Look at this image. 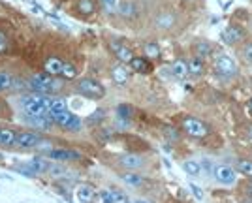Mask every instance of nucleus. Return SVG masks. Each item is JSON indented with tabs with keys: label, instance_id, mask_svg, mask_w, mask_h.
Instances as JSON below:
<instances>
[{
	"label": "nucleus",
	"instance_id": "1",
	"mask_svg": "<svg viewBox=\"0 0 252 203\" xmlns=\"http://www.w3.org/2000/svg\"><path fill=\"white\" fill-rule=\"evenodd\" d=\"M27 85H29V90H32V92L49 94V96H55L57 92L63 90V81L59 77L47 75L45 72H42V74H32L31 79L27 81Z\"/></svg>",
	"mask_w": 252,
	"mask_h": 203
},
{
	"label": "nucleus",
	"instance_id": "2",
	"mask_svg": "<svg viewBox=\"0 0 252 203\" xmlns=\"http://www.w3.org/2000/svg\"><path fill=\"white\" fill-rule=\"evenodd\" d=\"M75 92L87 100H102L105 96V87L93 77H83L75 83Z\"/></svg>",
	"mask_w": 252,
	"mask_h": 203
},
{
	"label": "nucleus",
	"instance_id": "3",
	"mask_svg": "<svg viewBox=\"0 0 252 203\" xmlns=\"http://www.w3.org/2000/svg\"><path fill=\"white\" fill-rule=\"evenodd\" d=\"M43 136H40L38 132H31V130H21L17 132V138H15V147L17 149H36L40 143H42Z\"/></svg>",
	"mask_w": 252,
	"mask_h": 203
},
{
	"label": "nucleus",
	"instance_id": "4",
	"mask_svg": "<svg viewBox=\"0 0 252 203\" xmlns=\"http://www.w3.org/2000/svg\"><path fill=\"white\" fill-rule=\"evenodd\" d=\"M215 70L220 75H224V77H233V75L237 74V64L228 55H219L215 58Z\"/></svg>",
	"mask_w": 252,
	"mask_h": 203
},
{
	"label": "nucleus",
	"instance_id": "5",
	"mask_svg": "<svg viewBox=\"0 0 252 203\" xmlns=\"http://www.w3.org/2000/svg\"><path fill=\"white\" fill-rule=\"evenodd\" d=\"M183 128H185V132L189 134V136H192V138H207L209 136V128L201 122V120H198V118L194 117H189L183 120Z\"/></svg>",
	"mask_w": 252,
	"mask_h": 203
},
{
	"label": "nucleus",
	"instance_id": "6",
	"mask_svg": "<svg viewBox=\"0 0 252 203\" xmlns=\"http://www.w3.org/2000/svg\"><path fill=\"white\" fill-rule=\"evenodd\" d=\"M43 156L53 162L64 164V162L79 160V158H81V152H77V150H74V149H51V150H47Z\"/></svg>",
	"mask_w": 252,
	"mask_h": 203
},
{
	"label": "nucleus",
	"instance_id": "7",
	"mask_svg": "<svg viewBox=\"0 0 252 203\" xmlns=\"http://www.w3.org/2000/svg\"><path fill=\"white\" fill-rule=\"evenodd\" d=\"M109 49H111V53L115 55L117 60H119L121 64H130V60L136 57L130 47H126L125 43L117 42V40H111V42H109Z\"/></svg>",
	"mask_w": 252,
	"mask_h": 203
},
{
	"label": "nucleus",
	"instance_id": "8",
	"mask_svg": "<svg viewBox=\"0 0 252 203\" xmlns=\"http://www.w3.org/2000/svg\"><path fill=\"white\" fill-rule=\"evenodd\" d=\"M25 117V122L31 126V128H36V130H42V132H49V130L55 126L51 120V115L49 113H45V115H23Z\"/></svg>",
	"mask_w": 252,
	"mask_h": 203
},
{
	"label": "nucleus",
	"instance_id": "9",
	"mask_svg": "<svg viewBox=\"0 0 252 203\" xmlns=\"http://www.w3.org/2000/svg\"><path fill=\"white\" fill-rule=\"evenodd\" d=\"M213 175H215V179L220 182V184H235L237 181V171L230 168V166H217L215 171H213Z\"/></svg>",
	"mask_w": 252,
	"mask_h": 203
},
{
	"label": "nucleus",
	"instance_id": "10",
	"mask_svg": "<svg viewBox=\"0 0 252 203\" xmlns=\"http://www.w3.org/2000/svg\"><path fill=\"white\" fill-rule=\"evenodd\" d=\"M64 60L57 55H51L43 60V72L47 75H53V77H61V72H63Z\"/></svg>",
	"mask_w": 252,
	"mask_h": 203
},
{
	"label": "nucleus",
	"instance_id": "11",
	"mask_svg": "<svg viewBox=\"0 0 252 203\" xmlns=\"http://www.w3.org/2000/svg\"><path fill=\"white\" fill-rule=\"evenodd\" d=\"M74 11L83 19L93 17L96 13V0H75Z\"/></svg>",
	"mask_w": 252,
	"mask_h": 203
},
{
	"label": "nucleus",
	"instance_id": "12",
	"mask_svg": "<svg viewBox=\"0 0 252 203\" xmlns=\"http://www.w3.org/2000/svg\"><path fill=\"white\" fill-rule=\"evenodd\" d=\"M27 164L31 166L32 170L36 171V175H43V173H47L49 168H51V160H49V158H45L43 154H36V156H32L31 160H27Z\"/></svg>",
	"mask_w": 252,
	"mask_h": 203
},
{
	"label": "nucleus",
	"instance_id": "13",
	"mask_svg": "<svg viewBox=\"0 0 252 203\" xmlns=\"http://www.w3.org/2000/svg\"><path fill=\"white\" fill-rule=\"evenodd\" d=\"M119 164H121L126 171H136L143 166V158H141L139 154H132V152H128V154H123V156L119 158Z\"/></svg>",
	"mask_w": 252,
	"mask_h": 203
},
{
	"label": "nucleus",
	"instance_id": "14",
	"mask_svg": "<svg viewBox=\"0 0 252 203\" xmlns=\"http://www.w3.org/2000/svg\"><path fill=\"white\" fill-rule=\"evenodd\" d=\"M130 74H132V72L128 70V66L121 64V62L111 68V77H113V81H115L117 85H125V83H128Z\"/></svg>",
	"mask_w": 252,
	"mask_h": 203
},
{
	"label": "nucleus",
	"instance_id": "15",
	"mask_svg": "<svg viewBox=\"0 0 252 203\" xmlns=\"http://www.w3.org/2000/svg\"><path fill=\"white\" fill-rule=\"evenodd\" d=\"M117 11L121 17H126V19H134L137 15V6L132 2V0H123L121 4H117Z\"/></svg>",
	"mask_w": 252,
	"mask_h": 203
},
{
	"label": "nucleus",
	"instance_id": "16",
	"mask_svg": "<svg viewBox=\"0 0 252 203\" xmlns=\"http://www.w3.org/2000/svg\"><path fill=\"white\" fill-rule=\"evenodd\" d=\"M15 138H17V130L0 128V147H2V149H11V147H15Z\"/></svg>",
	"mask_w": 252,
	"mask_h": 203
},
{
	"label": "nucleus",
	"instance_id": "17",
	"mask_svg": "<svg viewBox=\"0 0 252 203\" xmlns=\"http://www.w3.org/2000/svg\"><path fill=\"white\" fill-rule=\"evenodd\" d=\"M75 196H77V200L81 203H94L96 190H94V186H91V184H79Z\"/></svg>",
	"mask_w": 252,
	"mask_h": 203
},
{
	"label": "nucleus",
	"instance_id": "18",
	"mask_svg": "<svg viewBox=\"0 0 252 203\" xmlns=\"http://www.w3.org/2000/svg\"><path fill=\"white\" fill-rule=\"evenodd\" d=\"M130 70L137 72V74H149L153 70V66H151V62H149L145 57H134L130 60Z\"/></svg>",
	"mask_w": 252,
	"mask_h": 203
},
{
	"label": "nucleus",
	"instance_id": "19",
	"mask_svg": "<svg viewBox=\"0 0 252 203\" xmlns=\"http://www.w3.org/2000/svg\"><path fill=\"white\" fill-rule=\"evenodd\" d=\"M222 36H224L226 43H230V45L243 42V38H245V34H243L241 29H239V27H233V25H230V27L224 30V34H222Z\"/></svg>",
	"mask_w": 252,
	"mask_h": 203
},
{
	"label": "nucleus",
	"instance_id": "20",
	"mask_svg": "<svg viewBox=\"0 0 252 203\" xmlns=\"http://www.w3.org/2000/svg\"><path fill=\"white\" fill-rule=\"evenodd\" d=\"M171 75H173L177 81L187 79V75H189V64H187V60H175V62L171 64Z\"/></svg>",
	"mask_w": 252,
	"mask_h": 203
},
{
	"label": "nucleus",
	"instance_id": "21",
	"mask_svg": "<svg viewBox=\"0 0 252 203\" xmlns=\"http://www.w3.org/2000/svg\"><path fill=\"white\" fill-rule=\"evenodd\" d=\"M155 25H157L158 29H171V27L175 25V15H173L171 11H162L157 17Z\"/></svg>",
	"mask_w": 252,
	"mask_h": 203
},
{
	"label": "nucleus",
	"instance_id": "22",
	"mask_svg": "<svg viewBox=\"0 0 252 203\" xmlns=\"http://www.w3.org/2000/svg\"><path fill=\"white\" fill-rule=\"evenodd\" d=\"M11 88H13V75L6 70H0V94L10 92Z\"/></svg>",
	"mask_w": 252,
	"mask_h": 203
},
{
	"label": "nucleus",
	"instance_id": "23",
	"mask_svg": "<svg viewBox=\"0 0 252 203\" xmlns=\"http://www.w3.org/2000/svg\"><path fill=\"white\" fill-rule=\"evenodd\" d=\"M121 179L126 182V184H130V186H141L145 179L141 177V175H137L136 171H125L123 175H121Z\"/></svg>",
	"mask_w": 252,
	"mask_h": 203
},
{
	"label": "nucleus",
	"instance_id": "24",
	"mask_svg": "<svg viewBox=\"0 0 252 203\" xmlns=\"http://www.w3.org/2000/svg\"><path fill=\"white\" fill-rule=\"evenodd\" d=\"M63 111H68V102L64 98L53 96L51 106H49V115H57V113H63Z\"/></svg>",
	"mask_w": 252,
	"mask_h": 203
},
{
	"label": "nucleus",
	"instance_id": "25",
	"mask_svg": "<svg viewBox=\"0 0 252 203\" xmlns=\"http://www.w3.org/2000/svg\"><path fill=\"white\" fill-rule=\"evenodd\" d=\"M81 126H83V120H81V117H77L75 113H72V115L68 117V120L64 122L63 130H66V132H79V130H81Z\"/></svg>",
	"mask_w": 252,
	"mask_h": 203
},
{
	"label": "nucleus",
	"instance_id": "26",
	"mask_svg": "<svg viewBox=\"0 0 252 203\" xmlns=\"http://www.w3.org/2000/svg\"><path fill=\"white\" fill-rule=\"evenodd\" d=\"M13 171H15V173H19V175H23V177H27V179H34V177H38V175H36V171L32 170L27 162L15 164V166H13Z\"/></svg>",
	"mask_w": 252,
	"mask_h": 203
},
{
	"label": "nucleus",
	"instance_id": "27",
	"mask_svg": "<svg viewBox=\"0 0 252 203\" xmlns=\"http://www.w3.org/2000/svg\"><path fill=\"white\" fill-rule=\"evenodd\" d=\"M211 55V45L207 42H196L194 43V57L196 58H203Z\"/></svg>",
	"mask_w": 252,
	"mask_h": 203
},
{
	"label": "nucleus",
	"instance_id": "28",
	"mask_svg": "<svg viewBox=\"0 0 252 203\" xmlns=\"http://www.w3.org/2000/svg\"><path fill=\"white\" fill-rule=\"evenodd\" d=\"M189 75H201L203 74V60L201 58H190L189 62Z\"/></svg>",
	"mask_w": 252,
	"mask_h": 203
},
{
	"label": "nucleus",
	"instance_id": "29",
	"mask_svg": "<svg viewBox=\"0 0 252 203\" xmlns=\"http://www.w3.org/2000/svg\"><path fill=\"white\" fill-rule=\"evenodd\" d=\"M10 47H11V38H10V34L6 32L4 29H0V57H2V55L8 53V51H10Z\"/></svg>",
	"mask_w": 252,
	"mask_h": 203
},
{
	"label": "nucleus",
	"instance_id": "30",
	"mask_svg": "<svg viewBox=\"0 0 252 203\" xmlns=\"http://www.w3.org/2000/svg\"><path fill=\"white\" fill-rule=\"evenodd\" d=\"M183 170L189 173L190 177H196V175H200L201 171V166L198 160H187L185 164H183Z\"/></svg>",
	"mask_w": 252,
	"mask_h": 203
},
{
	"label": "nucleus",
	"instance_id": "31",
	"mask_svg": "<svg viewBox=\"0 0 252 203\" xmlns=\"http://www.w3.org/2000/svg\"><path fill=\"white\" fill-rule=\"evenodd\" d=\"M77 68H75V64H72V62H64V66H63V72H61V77L63 79H75L77 77Z\"/></svg>",
	"mask_w": 252,
	"mask_h": 203
},
{
	"label": "nucleus",
	"instance_id": "32",
	"mask_svg": "<svg viewBox=\"0 0 252 203\" xmlns=\"http://www.w3.org/2000/svg\"><path fill=\"white\" fill-rule=\"evenodd\" d=\"M132 113H134V109L128 104H119L117 106V117L123 118V120H128V118L132 117Z\"/></svg>",
	"mask_w": 252,
	"mask_h": 203
},
{
	"label": "nucleus",
	"instance_id": "33",
	"mask_svg": "<svg viewBox=\"0 0 252 203\" xmlns=\"http://www.w3.org/2000/svg\"><path fill=\"white\" fill-rule=\"evenodd\" d=\"M143 49H145V57H149V58H158L160 57V47H158L157 42H147Z\"/></svg>",
	"mask_w": 252,
	"mask_h": 203
},
{
	"label": "nucleus",
	"instance_id": "34",
	"mask_svg": "<svg viewBox=\"0 0 252 203\" xmlns=\"http://www.w3.org/2000/svg\"><path fill=\"white\" fill-rule=\"evenodd\" d=\"M237 171L247 175V177H252V162L251 160H239L237 162Z\"/></svg>",
	"mask_w": 252,
	"mask_h": 203
},
{
	"label": "nucleus",
	"instance_id": "35",
	"mask_svg": "<svg viewBox=\"0 0 252 203\" xmlns=\"http://www.w3.org/2000/svg\"><path fill=\"white\" fill-rule=\"evenodd\" d=\"M109 198H111V203H128L126 194L121 192V190H111V192H109Z\"/></svg>",
	"mask_w": 252,
	"mask_h": 203
},
{
	"label": "nucleus",
	"instance_id": "36",
	"mask_svg": "<svg viewBox=\"0 0 252 203\" xmlns=\"http://www.w3.org/2000/svg\"><path fill=\"white\" fill-rule=\"evenodd\" d=\"M0 118H11V107L4 98H0Z\"/></svg>",
	"mask_w": 252,
	"mask_h": 203
},
{
	"label": "nucleus",
	"instance_id": "37",
	"mask_svg": "<svg viewBox=\"0 0 252 203\" xmlns=\"http://www.w3.org/2000/svg\"><path fill=\"white\" fill-rule=\"evenodd\" d=\"M104 115H105L104 109H96L93 115H89V124H98L104 118Z\"/></svg>",
	"mask_w": 252,
	"mask_h": 203
},
{
	"label": "nucleus",
	"instance_id": "38",
	"mask_svg": "<svg viewBox=\"0 0 252 203\" xmlns=\"http://www.w3.org/2000/svg\"><path fill=\"white\" fill-rule=\"evenodd\" d=\"M243 60H245L247 64H252V42L247 43V45L243 47Z\"/></svg>",
	"mask_w": 252,
	"mask_h": 203
},
{
	"label": "nucleus",
	"instance_id": "39",
	"mask_svg": "<svg viewBox=\"0 0 252 203\" xmlns=\"http://www.w3.org/2000/svg\"><path fill=\"white\" fill-rule=\"evenodd\" d=\"M100 2H102V6L107 11H113L117 8V4H119V0H100Z\"/></svg>",
	"mask_w": 252,
	"mask_h": 203
},
{
	"label": "nucleus",
	"instance_id": "40",
	"mask_svg": "<svg viewBox=\"0 0 252 203\" xmlns=\"http://www.w3.org/2000/svg\"><path fill=\"white\" fill-rule=\"evenodd\" d=\"M190 190L194 192V196H196L198 200H203V190H201L200 186H196V184H190Z\"/></svg>",
	"mask_w": 252,
	"mask_h": 203
},
{
	"label": "nucleus",
	"instance_id": "41",
	"mask_svg": "<svg viewBox=\"0 0 252 203\" xmlns=\"http://www.w3.org/2000/svg\"><path fill=\"white\" fill-rule=\"evenodd\" d=\"M168 138H171V139H173V141H177V139H179V136H177V130H175V128L168 130Z\"/></svg>",
	"mask_w": 252,
	"mask_h": 203
},
{
	"label": "nucleus",
	"instance_id": "42",
	"mask_svg": "<svg viewBox=\"0 0 252 203\" xmlns=\"http://www.w3.org/2000/svg\"><path fill=\"white\" fill-rule=\"evenodd\" d=\"M102 200H104V203H111V198H109V192H102Z\"/></svg>",
	"mask_w": 252,
	"mask_h": 203
},
{
	"label": "nucleus",
	"instance_id": "43",
	"mask_svg": "<svg viewBox=\"0 0 252 203\" xmlns=\"http://www.w3.org/2000/svg\"><path fill=\"white\" fill-rule=\"evenodd\" d=\"M247 132H249V138L252 139V126H249V130H247Z\"/></svg>",
	"mask_w": 252,
	"mask_h": 203
},
{
	"label": "nucleus",
	"instance_id": "44",
	"mask_svg": "<svg viewBox=\"0 0 252 203\" xmlns=\"http://www.w3.org/2000/svg\"><path fill=\"white\" fill-rule=\"evenodd\" d=\"M249 109L252 111V98H251V102H249Z\"/></svg>",
	"mask_w": 252,
	"mask_h": 203
},
{
	"label": "nucleus",
	"instance_id": "45",
	"mask_svg": "<svg viewBox=\"0 0 252 203\" xmlns=\"http://www.w3.org/2000/svg\"><path fill=\"white\" fill-rule=\"evenodd\" d=\"M136 203H149V202H143V200H137Z\"/></svg>",
	"mask_w": 252,
	"mask_h": 203
},
{
	"label": "nucleus",
	"instance_id": "46",
	"mask_svg": "<svg viewBox=\"0 0 252 203\" xmlns=\"http://www.w3.org/2000/svg\"><path fill=\"white\" fill-rule=\"evenodd\" d=\"M251 194H252V182H251Z\"/></svg>",
	"mask_w": 252,
	"mask_h": 203
},
{
	"label": "nucleus",
	"instance_id": "47",
	"mask_svg": "<svg viewBox=\"0 0 252 203\" xmlns=\"http://www.w3.org/2000/svg\"><path fill=\"white\" fill-rule=\"evenodd\" d=\"M251 30H252V21H251Z\"/></svg>",
	"mask_w": 252,
	"mask_h": 203
},
{
	"label": "nucleus",
	"instance_id": "48",
	"mask_svg": "<svg viewBox=\"0 0 252 203\" xmlns=\"http://www.w3.org/2000/svg\"><path fill=\"white\" fill-rule=\"evenodd\" d=\"M247 203H252V202H247Z\"/></svg>",
	"mask_w": 252,
	"mask_h": 203
}]
</instances>
